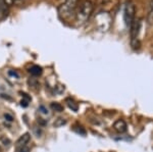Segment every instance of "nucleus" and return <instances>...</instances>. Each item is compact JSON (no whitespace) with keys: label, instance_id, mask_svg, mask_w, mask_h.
I'll return each instance as SVG.
<instances>
[{"label":"nucleus","instance_id":"nucleus-1","mask_svg":"<svg viewBox=\"0 0 153 152\" xmlns=\"http://www.w3.org/2000/svg\"><path fill=\"white\" fill-rule=\"evenodd\" d=\"M79 6V0H65L60 4L57 9L58 16L62 21H71V18H75L76 12Z\"/></svg>","mask_w":153,"mask_h":152},{"label":"nucleus","instance_id":"nucleus-2","mask_svg":"<svg viewBox=\"0 0 153 152\" xmlns=\"http://www.w3.org/2000/svg\"><path fill=\"white\" fill-rule=\"evenodd\" d=\"M93 7H94V5H93V2L91 0H84V1H82L79 4L78 9H76L75 21L79 24L86 23L90 18L91 13H92Z\"/></svg>","mask_w":153,"mask_h":152},{"label":"nucleus","instance_id":"nucleus-3","mask_svg":"<svg viewBox=\"0 0 153 152\" xmlns=\"http://www.w3.org/2000/svg\"><path fill=\"white\" fill-rule=\"evenodd\" d=\"M135 13H136L135 4L132 1H128L125 5V10H124V19L127 26L131 27V24L135 21Z\"/></svg>","mask_w":153,"mask_h":152},{"label":"nucleus","instance_id":"nucleus-4","mask_svg":"<svg viewBox=\"0 0 153 152\" xmlns=\"http://www.w3.org/2000/svg\"><path fill=\"white\" fill-rule=\"evenodd\" d=\"M140 26H141V23H140L139 19H135L133 22V24H131L130 27V34H131V41H132V44H134V42L137 40L138 34H139V30H140Z\"/></svg>","mask_w":153,"mask_h":152},{"label":"nucleus","instance_id":"nucleus-5","mask_svg":"<svg viewBox=\"0 0 153 152\" xmlns=\"http://www.w3.org/2000/svg\"><path fill=\"white\" fill-rule=\"evenodd\" d=\"M127 122H126L124 119H117V121L114 122L113 124V129L117 132V133H125L127 131Z\"/></svg>","mask_w":153,"mask_h":152},{"label":"nucleus","instance_id":"nucleus-6","mask_svg":"<svg viewBox=\"0 0 153 152\" xmlns=\"http://www.w3.org/2000/svg\"><path fill=\"white\" fill-rule=\"evenodd\" d=\"M30 139H31V136H30L29 133L24 134L23 136L19 137V140L16 141V147H18V148H23V147H25L29 143Z\"/></svg>","mask_w":153,"mask_h":152},{"label":"nucleus","instance_id":"nucleus-7","mask_svg":"<svg viewBox=\"0 0 153 152\" xmlns=\"http://www.w3.org/2000/svg\"><path fill=\"white\" fill-rule=\"evenodd\" d=\"M7 11H8V6L5 3V1L4 0H0V18L6 16Z\"/></svg>","mask_w":153,"mask_h":152},{"label":"nucleus","instance_id":"nucleus-8","mask_svg":"<svg viewBox=\"0 0 153 152\" xmlns=\"http://www.w3.org/2000/svg\"><path fill=\"white\" fill-rule=\"evenodd\" d=\"M30 73L33 76L37 77V76H40L42 73V68L39 65H33V67L30 68Z\"/></svg>","mask_w":153,"mask_h":152},{"label":"nucleus","instance_id":"nucleus-9","mask_svg":"<svg viewBox=\"0 0 153 152\" xmlns=\"http://www.w3.org/2000/svg\"><path fill=\"white\" fill-rule=\"evenodd\" d=\"M66 103H68V107L73 109L74 111H76V110H78V104H76L74 100H71V99L68 98V99H66Z\"/></svg>","mask_w":153,"mask_h":152},{"label":"nucleus","instance_id":"nucleus-10","mask_svg":"<svg viewBox=\"0 0 153 152\" xmlns=\"http://www.w3.org/2000/svg\"><path fill=\"white\" fill-rule=\"evenodd\" d=\"M148 21L150 23L153 22V0L151 1V4H150V9H149V14H148Z\"/></svg>","mask_w":153,"mask_h":152},{"label":"nucleus","instance_id":"nucleus-11","mask_svg":"<svg viewBox=\"0 0 153 152\" xmlns=\"http://www.w3.org/2000/svg\"><path fill=\"white\" fill-rule=\"evenodd\" d=\"M51 107H52L53 109H55V111H62L63 110V107L59 103H52L51 104Z\"/></svg>","mask_w":153,"mask_h":152},{"label":"nucleus","instance_id":"nucleus-12","mask_svg":"<svg viewBox=\"0 0 153 152\" xmlns=\"http://www.w3.org/2000/svg\"><path fill=\"white\" fill-rule=\"evenodd\" d=\"M29 100H26V99H24L23 98V100H22V102H21V104H22V106H24V107H27L28 106V104H29Z\"/></svg>","mask_w":153,"mask_h":152},{"label":"nucleus","instance_id":"nucleus-13","mask_svg":"<svg viewBox=\"0 0 153 152\" xmlns=\"http://www.w3.org/2000/svg\"><path fill=\"white\" fill-rule=\"evenodd\" d=\"M5 1V3L7 4V6H11V5H13V3L16 2V0H4Z\"/></svg>","mask_w":153,"mask_h":152},{"label":"nucleus","instance_id":"nucleus-14","mask_svg":"<svg viewBox=\"0 0 153 152\" xmlns=\"http://www.w3.org/2000/svg\"><path fill=\"white\" fill-rule=\"evenodd\" d=\"M63 124H65V121H63L62 119H58V122H55L54 125L58 127V126H61V125H63Z\"/></svg>","mask_w":153,"mask_h":152},{"label":"nucleus","instance_id":"nucleus-15","mask_svg":"<svg viewBox=\"0 0 153 152\" xmlns=\"http://www.w3.org/2000/svg\"><path fill=\"white\" fill-rule=\"evenodd\" d=\"M4 117H5V119H7V121H9V122H12L13 121V117H12L10 114H8V113H5L4 114Z\"/></svg>","mask_w":153,"mask_h":152},{"label":"nucleus","instance_id":"nucleus-16","mask_svg":"<svg viewBox=\"0 0 153 152\" xmlns=\"http://www.w3.org/2000/svg\"><path fill=\"white\" fill-rule=\"evenodd\" d=\"M40 109L42 110V112H43V113H47V112H48V111H47V110H46L45 108H44V107H43V106H41V107H40Z\"/></svg>","mask_w":153,"mask_h":152},{"label":"nucleus","instance_id":"nucleus-17","mask_svg":"<svg viewBox=\"0 0 153 152\" xmlns=\"http://www.w3.org/2000/svg\"><path fill=\"white\" fill-rule=\"evenodd\" d=\"M9 75H11V76H14V77H16L18 78L19 77V75L16 73H12V72H9Z\"/></svg>","mask_w":153,"mask_h":152},{"label":"nucleus","instance_id":"nucleus-18","mask_svg":"<svg viewBox=\"0 0 153 152\" xmlns=\"http://www.w3.org/2000/svg\"><path fill=\"white\" fill-rule=\"evenodd\" d=\"M0 152H1V148H0Z\"/></svg>","mask_w":153,"mask_h":152}]
</instances>
